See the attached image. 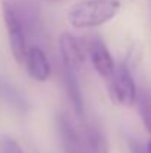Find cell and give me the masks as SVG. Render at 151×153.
Instances as JSON below:
<instances>
[{
    "mask_svg": "<svg viewBox=\"0 0 151 153\" xmlns=\"http://www.w3.org/2000/svg\"><path fill=\"white\" fill-rule=\"evenodd\" d=\"M120 6V0H80L68 9L67 19L77 30L95 28L116 18Z\"/></svg>",
    "mask_w": 151,
    "mask_h": 153,
    "instance_id": "obj_1",
    "label": "cell"
},
{
    "mask_svg": "<svg viewBox=\"0 0 151 153\" xmlns=\"http://www.w3.org/2000/svg\"><path fill=\"white\" fill-rule=\"evenodd\" d=\"M1 13H3V21L6 25V31H7L10 52L18 64H25L28 46H27L24 19L21 18L18 9L7 0H3L1 3Z\"/></svg>",
    "mask_w": 151,
    "mask_h": 153,
    "instance_id": "obj_2",
    "label": "cell"
},
{
    "mask_svg": "<svg viewBox=\"0 0 151 153\" xmlns=\"http://www.w3.org/2000/svg\"><path fill=\"white\" fill-rule=\"evenodd\" d=\"M108 82V91L111 100L119 105H132L136 101L138 92L135 80L129 71V68L123 64L116 65L114 73L107 80Z\"/></svg>",
    "mask_w": 151,
    "mask_h": 153,
    "instance_id": "obj_3",
    "label": "cell"
},
{
    "mask_svg": "<svg viewBox=\"0 0 151 153\" xmlns=\"http://www.w3.org/2000/svg\"><path fill=\"white\" fill-rule=\"evenodd\" d=\"M86 53L95 68V71L102 79L108 80L116 70V62L105 46V43L98 37H91L86 40Z\"/></svg>",
    "mask_w": 151,
    "mask_h": 153,
    "instance_id": "obj_4",
    "label": "cell"
},
{
    "mask_svg": "<svg viewBox=\"0 0 151 153\" xmlns=\"http://www.w3.org/2000/svg\"><path fill=\"white\" fill-rule=\"evenodd\" d=\"M58 43H59L58 46H59V53H61L64 68L77 73L85 64L86 48H83L80 40L70 33H62L59 36Z\"/></svg>",
    "mask_w": 151,
    "mask_h": 153,
    "instance_id": "obj_5",
    "label": "cell"
},
{
    "mask_svg": "<svg viewBox=\"0 0 151 153\" xmlns=\"http://www.w3.org/2000/svg\"><path fill=\"white\" fill-rule=\"evenodd\" d=\"M25 65L28 74L37 82H46L50 76V62L45 51L39 46L28 48Z\"/></svg>",
    "mask_w": 151,
    "mask_h": 153,
    "instance_id": "obj_6",
    "label": "cell"
},
{
    "mask_svg": "<svg viewBox=\"0 0 151 153\" xmlns=\"http://www.w3.org/2000/svg\"><path fill=\"white\" fill-rule=\"evenodd\" d=\"M64 79H65V86H67L68 97L73 102V107H74L76 113L83 114V97H82V91H80V85H79L76 71L64 68Z\"/></svg>",
    "mask_w": 151,
    "mask_h": 153,
    "instance_id": "obj_7",
    "label": "cell"
},
{
    "mask_svg": "<svg viewBox=\"0 0 151 153\" xmlns=\"http://www.w3.org/2000/svg\"><path fill=\"white\" fill-rule=\"evenodd\" d=\"M86 141H88V147H89L91 153H110V146H108L104 131L95 125L88 128Z\"/></svg>",
    "mask_w": 151,
    "mask_h": 153,
    "instance_id": "obj_8",
    "label": "cell"
},
{
    "mask_svg": "<svg viewBox=\"0 0 151 153\" xmlns=\"http://www.w3.org/2000/svg\"><path fill=\"white\" fill-rule=\"evenodd\" d=\"M0 153H25L24 149L10 137H3L0 140Z\"/></svg>",
    "mask_w": 151,
    "mask_h": 153,
    "instance_id": "obj_9",
    "label": "cell"
},
{
    "mask_svg": "<svg viewBox=\"0 0 151 153\" xmlns=\"http://www.w3.org/2000/svg\"><path fill=\"white\" fill-rule=\"evenodd\" d=\"M139 113L142 116V120H144V125L147 126L148 132L151 134V102L147 98H142L141 104H139Z\"/></svg>",
    "mask_w": 151,
    "mask_h": 153,
    "instance_id": "obj_10",
    "label": "cell"
},
{
    "mask_svg": "<svg viewBox=\"0 0 151 153\" xmlns=\"http://www.w3.org/2000/svg\"><path fill=\"white\" fill-rule=\"evenodd\" d=\"M130 150H132V153H147V152H144V150L141 149V146L136 144V143H132V144H130Z\"/></svg>",
    "mask_w": 151,
    "mask_h": 153,
    "instance_id": "obj_11",
    "label": "cell"
},
{
    "mask_svg": "<svg viewBox=\"0 0 151 153\" xmlns=\"http://www.w3.org/2000/svg\"><path fill=\"white\" fill-rule=\"evenodd\" d=\"M147 153H151V138L148 141V144H147Z\"/></svg>",
    "mask_w": 151,
    "mask_h": 153,
    "instance_id": "obj_12",
    "label": "cell"
},
{
    "mask_svg": "<svg viewBox=\"0 0 151 153\" xmlns=\"http://www.w3.org/2000/svg\"><path fill=\"white\" fill-rule=\"evenodd\" d=\"M71 153H79V152H71Z\"/></svg>",
    "mask_w": 151,
    "mask_h": 153,
    "instance_id": "obj_13",
    "label": "cell"
}]
</instances>
